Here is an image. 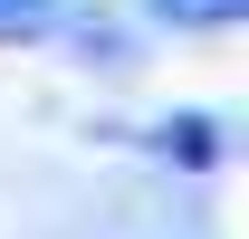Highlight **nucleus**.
Here are the masks:
<instances>
[{"label":"nucleus","mask_w":249,"mask_h":239,"mask_svg":"<svg viewBox=\"0 0 249 239\" xmlns=\"http://www.w3.org/2000/svg\"><path fill=\"white\" fill-rule=\"evenodd\" d=\"M48 19H58V0H0V38H29Z\"/></svg>","instance_id":"3"},{"label":"nucleus","mask_w":249,"mask_h":239,"mask_svg":"<svg viewBox=\"0 0 249 239\" xmlns=\"http://www.w3.org/2000/svg\"><path fill=\"white\" fill-rule=\"evenodd\" d=\"M163 29H240L249 19V0H144Z\"/></svg>","instance_id":"1"},{"label":"nucleus","mask_w":249,"mask_h":239,"mask_svg":"<svg viewBox=\"0 0 249 239\" xmlns=\"http://www.w3.org/2000/svg\"><path fill=\"white\" fill-rule=\"evenodd\" d=\"M154 144L182 153V163H220V124L211 115H173V124H154Z\"/></svg>","instance_id":"2"}]
</instances>
